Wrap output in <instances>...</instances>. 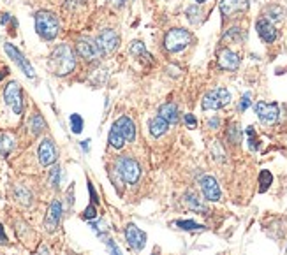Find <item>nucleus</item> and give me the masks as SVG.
I'll use <instances>...</instances> for the list:
<instances>
[{
  "label": "nucleus",
  "instance_id": "1",
  "mask_svg": "<svg viewBox=\"0 0 287 255\" xmlns=\"http://www.w3.org/2000/svg\"><path fill=\"white\" fill-rule=\"evenodd\" d=\"M50 67L59 76H65V74L72 72V69L76 67V58L72 49L67 44H60V46L53 49L50 56Z\"/></svg>",
  "mask_w": 287,
  "mask_h": 255
},
{
  "label": "nucleus",
  "instance_id": "2",
  "mask_svg": "<svg viewBox=\"0 0 287 255\" xmlns=\"http://www.w3.org/2000/svg\"><path fill=\"white\" fill-rule=\"evenodd\" d=\"M35 30H37V34L43 37V39H46V41L55 39L60 30L59 18L50 11H39L37 14H35Z\"/></svg>",
  "mask_w": 287,
  "mask_h": 255
},
{
  "label": "nucleus",
  "instance_id": "3",
  "mask_svg": "<svg viewBox=\"0 0 287 255\" xmlns=\"http://www.w3.org/2000/svg\"><path fill=\"white\" fill-rule=\"evenodd\" d=\"M192 41V34L185 28H173L164 37V48L169 53H178L185 49Z\"/></svg>",
  "mask_w": 287,
  "mask_h": 255
},
{
  "label": "nucleus",
  "instance_id": "4",
  "mask_svg": "<svg viewBox=\"0 0 287 255\" xmlns=\"http://www.w3.org/2000/svg\"><path fill=\"white\" fill-rule=\"evenodd\" d=\"M117 172L120 174V178L127 183H136L141 174L139 164L130 157H120L117 160Z\"/></svg>",
  "mask_w": 287,
  "mask_h": 255
},
{
  "label": "nucleus",
  "instance_id": "5",
  "mask_svg": "<svg viewBox=\"0 0 287 255\" xmlns=\"http://www.w3.org/2000/svg\"><path fill=\"white\" fill-rule=\"evenodd\" d=\"M231 102V93L225 88H215L203 97V109H220Z\"/></svg>",
  "mask_w": 287,
  "mask_h": 255
},
{
  "label": "nucleus",
  "instance_id": "6",
  "mask_svg": "<svg viewBox=\"0 0 287 255\" xmlns=\"http://www.w3.org/2000/svg\"><path fill=\"white\" fill-rule=\"evenodd\" d=\"M4 99H6L7 106H11L16 114H20L23 111V95H22V88L16 81H11L9 85L4 90Z\"/></svg>",
  "mask_w": 287,
  "mask_h": 255
},
{
  "label": "nucleus",
  "instance_id": "7",
  "mask_svg": "<svg viewBox=\"0 0 287 255\" xmlns=\"http://www.w3.org/2000/svg\"><path fill=\"white\" fill-rule=\"evenodd\" d=\"M256 114L264 125H273V123L278 120L280 109H278V106L275 104V102H262L261 101L256 104Z\"/></svg>",
  "mask_w": 287,
  "mask_h": 255
},
{
  "label": "nucleus",
  "instance_id": "8",
  "mask_svg": "<svg viewBox=\"0 0 287 255\" xmlns=\"http://www.w3.org/2000/svg\"><path fill=\"white\" fill-rule=\"evenodd\" d=\"M95 43H97V46H99L101 53H111L117 49L118 43H120V37H118L117 32L111 30V28H106V30H102L99 34Z\"/></svg>",
  "mask_w": 287,
  "mask_h": 255
},
{
  "label": "nucleus",
  "instance_id": "9",
  "mask_svg": "<svg viewBox=\"0 0 287 255\" xmlns=\"http://www.w3.org/2000/svg\"><path fill=\"white\" fill-rule=\"evenodd\" d=\"M4 49H6V53L9 55V58H13V62H16V64H18V67L22 69V71L25 72L28 77H34V76H35L34 67H32L30 62H28V60L25 58V56H23V53L20 51L18 48L7 43V44H4Z\"/></svg>",
  "mask_w": 287,
  "mask_h": 255
},
{
  "label": "nucleus",
  "instance_id": "10",
  "mask_svg": "<svg viewBox=\"0 0 287 255\" xmlns=\"http://www.w3.org/2000/svg\"><path fill=\"white\" fill-rule=\"evenodd\" d=\"M125 240H127V243H129L130 248L139 252V250H143L145 248V245H146V234L143 232L139 227H136L134 224H129L125 227Z\"/></svg>",
  "mask_w": 287,
  "mask_h": 255
},
{
  "label": "nucleus",
  "instance_id": "11",
  "mask_svg": "<svg viewBox=\"0 0 287 255\" xmlns=\"http://www.w3.org/2000/svg\"><path fill=\"white\" fill-rule=\"evenodd\" d=\"M76 49L80 53L81 58H85L87 62L97 60L101 56V49L97 46L95 41H90V39H80L76 44Z\"/></svg>",
  "mask_w": 287,
  "mask_h": 255
},
{
  "label": "nucleus",
  "instance_id": "12",
  "mask_svg": "<svg viewBox=\"0 0 287 255\" xmlns=\"http://www.w3.org/2000/svg\"><path fill=\"white\" fill-rule=\"evenodd\" d=\"M199 185H201V190H203V195L206 197L208 201H219L220 199V187L213 176H210V174L201 176Z\"/></svg>",
  "mask_w": 287,
  "mask_h": 255
},
{
  "label": "nucleus",
  "instance_id": "13",
  "mask_svg": "<svg viewBox=\"0 0 287 255\" xmlns=\"http://www.w3.org/2000/svg\"><path fill=\"white\" fill-rule=\"evenodd\" d=\"M39 160L43 166H51L56 162V148L51 139H44L39 146Z\"/></svg>",
  "mask_w": 287,
  "mask_h": 255
},
{
  "label": "nucleus",
  "instance_id": "14",
  "mask_svg": "<svg viewBox=\"0 0 287 255\" xmlns=\"http://www.w3.org/2000/svg\"><path fill=\"white\" fill-rule=\"evenodd\" d=\"M60 219H62V203H60V201H53L50 204V209H48L46 220H44V227L50 232L55 231Z\"/></svg>",
  "mask_w": 287,
  "mask_h": 255
},
{
  "label": "nucleus",
  "instance_id": "15",
  "mask_svg": "<svg viewBox=\"0 0 287 255\" xmlns=\"http://www.w3.org/2000/svg\"><path fill=\"white\" fill-rule=\"evenodd\" d=\"M248 9V0H222L220 2V12L229 18L235 16L236 12H243Z\"/></svg>",
  "mask_w": 287,
  "mask_h": 255
},
{
  "label": "nucleus",
  "instance_id": "16",
  "mask_svg": "<svg viewBox=\"0 0 287 255\" xmlns=\"http://www.w3.org/2000/svg\"><path fill=\"white\" fill-rule=\"evenodd\" d=\"M256 28H257V34H259V37L264 43H273L275 39H277V28L273 27L272 22H270L268 18H261L257 19L256 23Z\"/></svg>",
  "mask_w": 287,
  "mask_h": 255
},
{
  "label": "nucleus",
  "instance_id": "17",
  "mask_svg": "<svg viewBox=\"0 0 287 255\" xmlns=\"http://www.w3.org/2000/svg\"><path fill=\"white\" fill-rule=\"evenodd\" d=\"M113 127H117L120 130V134L125 138V141H134L136 139V125L129 116H122L113 123Z\"/></svg>",
  "mask_w": 287,
  "mask_h": 255
},
{
  "label": "nucleus",
  "instance_id": "18",
  "mask_svg": "<svg viewBox=\"0 0 287 255\" xmlns=\"http://www.w3.org/2000/svg\"><path fill=\"white\" fill-rule=\"evenodd\" d=\"M219 65L225 69V71H235V69H238V65H240V56L235 51L225 48L219 53Z\"/></svg>",
  "mask_w": 287,
  "mask_h": 255
},
{
  "label": "nucleus",
  "instance_id": "19",
  "mask_svg": "<svg viewBox=\"0 0 287 255\" xmlns=\"http://www.w3.org/2000/svg\"><path fill=\"white\" fill-rule=\"evenodd\" d=\"M159 116L164 118L167 123H176L178 122V108H176V104H173V102H167V104L161 106Z\"/></svg>",
  "mask_w": 287,
  "mask_h": 255
},
{
  "label": "nucleus",
  "instance_id": "20",
  "mask_svg": "<svg viewBox=\"0 0 287 255\" xmlns=\"http://www.w3.org/2000/svg\"><path fill=\"white\" fill-rule=\"evenodd\" d=\"M148 127H150V132H151L154 138H161L162 134L167 132V129H169V123H167L161 116H155V118H151V120H150Z\"/></svg>",
  "mask_w": 287,
  "mask_h": 255
},
{
  "label": "nucleus",
  "instance_id": "21",
  "mask_svg": "<svg viewBox=\"0 0 287 255\" xmlns=\"http://www.w3.org/2000/svg\"><path fill=\"white\" fill-rule=\"evenodd\" d=\"M185 203H187V206L190 209H194V211L206 213V206L201 203V199L194 194V192H187V194H185Z\"/></svg>",
  "mask_w": 287,
  "mask_h": 255
},
{
  "label": "nucleus",
  "instance_id": "22",
  "mask_svg": "<svg viewBox=\"0 0 287 255\" xmlns=\"http://www.w3.org/2000/svg\"><path fill=\"white\" fill-rule=\"evenodd\" d=\"M108 141L109 145H111L113 148H117V150H120V148H124L125 145V138L120 134V130L117 129V127H111V130H109V135H108Z\"/></svg>",
  "mask_w": 287,
  "mask_h": 255
},
{
  "label": "nucleus",
  "instance_id": "23",
  "mask_svg": "<svg viewBox=\"0 0 287 255\" xmlns=\"http://www.w3.org/2000/svg\"><path fill=\"white\" fill-rule=\"evenodd\" d=\"M28 127H30V132L34 135H37L43 132L44 129H46V122H44V118L41 116L39 113H35L34 116L30 118V123H28Z\"/></svg>",
  "mask_w": 287,
  "mask_h": 255
},
{
  "label": "nucleus",
  "instance_id": "24",
  "mask_svg": "<svg viewBox=\"0 0 287 255\" xmlns=\"http://www.w3.org/2000/svg\"><path fill=\"white\" fill-rule=\"evenodd\" d=\"M130 53H132L134 56H143L145 60H150L151 62V55L148 51H146L145 44L139 43V41H134L132 44H130Z\"/></svg>",
  "mask_w": 287,
  "mask_h": 255
},
{
  "label": "nucleus",
  "instance_id": "25",
  "mask_svg": "<svg viewBox=\"0 0 287 255\" xmlns=\"http://www.w3.org/2000/svg\"><path fill=\"white\" fill-rule=\"evenodd\" d=\"M14 148V138L11 134H4L0 138V151L2 155H9V151Z\"/></svg>",
  "mask_w": 287,
  "mask_h": 255
},
{
  "label": "nucleus",
  "instance_id": "26",
  "mask_svg": "<svg viewBox=\"0 0 287 255\" xmlns=\"http://www.w3.org/2000/svg\"><path fill=\"white\" fill-rule=\"evenodd\" d=\"M175 225L183 229V231H203L204 229L203 225L196 224V222H192V220H180V222H175Z\"/></svg>",
  "mask_w": 287,
  "mask_h": 255
},
{
  "label": "nucleus",
  "instance_id": "27",
  "mask_svg": "<svg viewBox=\"0 0 287 255\" xmlns=\"http://www.w3.org/2000/svg\"><path fill=\"white\" fill-rule=\"evenodd\" d=\"M284 9L282 7H278V6H270L268 9H266V18H270V19H277V22H280L282 18H284Z\"/></svg>",
  "mask_w": 287,
  "mask_h": 255
},
{
  "label": "nucleus",
  "instance_id": "28",
  "mask_svg": "<svg viewBox=\"0 0 287 255\" xmlns=\"http://www.w3.org/2000/svg\"><path fill=\"white\" fill-rule=\"evenodd\" d=\"M272 182H273L272 172H270V171H261V174H259V185H261V188H259V190L261 192H266V190H268L270 185H272Z\"/></svg>",
  "mask_w": 287,
  "mask_h": 255
},
{
  "label": "nucleus",
  "instance_id": "29",
  "mask_svg": "<svg viewBox=\"0 0 287 255\" xmlns=\"http://www.w3.org/2000/svg\"><path fill=\"white\" fill-rule=\"evenodd\" d=\"M71 129L74 134H80L83 130V118L80 114H71Z\"/></svg>",
  "mask_w": 287,
  "mask_h": 255
},
{
  "label": "nucleus",
  "instance_id": "30",
  "mask_svg": "<svg viewBox=\"0 0 287 255\" xmlns=\"http://www.w3.org/2000/svg\"><path fill=\"white\" fill-rule=\"evenodd\" d=\"M227 135H229V141H231L233 145H238V143H240V135H241L240 129H238V125H231V127H229Z\"/></svg>",
  "mask_w": 287,
  "mask_h": 255
},
{
  "label": "nucleus",
  "instance_id": "31",
  "mask_svg": "<svg viewBox=\"0 0 287 255\" xmlns=\"http://www.w3.org/2000/svg\"><path fill=\"white\" fill-rule=\"evenodd\" d=\"M247 135H248V143H250V150H257V139H256V130H254V127H248L247 129Z\"/></svg>",
  "mask_w": 287,
  "mask_h": 255
},
{
  "label": "nucleus",
  "instance_id": "32",
  "mask_svg": "<svg viewBox=\"0 0 287 255\" xmlns=\"http://www.w3.org/2000/svg\"><path fill=\"white\" fill-rule=\"evenodd\" d=\"M50 182H51L53 187H59V183H60V167H53V169H51Z\"/></svg>",
  "mask_w": 287,
  "mask_h": 255
},
{
  "label": "nucleus",
  "instance_id": "33",
  "mask_svg": "<svg viewBox=\"0 0 287 255\" xmlns=\"http://www.w3.org/2000/svg\"><path fill=\"white\" fill-rule=\"evenodd\" d=\"M95 217H97V209H95L93 204H90V206L83 211V219L85 220H92V219H95Z\"/></svg>",
  "mask_w": 287,
  "mask_h": 255
},
{
  "label": "nucleus",
  "instance_id": "34",
  "mask_svg": "<svg viewBox=\"0 0 287 255\" xmlns=\"http://www.w3.org/2000/svg\"><path fill=\"white\" fill-rule=\"evenodd\" d=\"M106 245H108V250H109V255H122L120 248L117 246L113 240H106Z\"/></svg>",
  "mask_w": 287,
  "mask_h": 255
},
{
  "label": "nucleus",
  "instance_id": "35",
  "mask_svg": "<svg viewBox=\"0 0 287 255\" xmlns=\"http://www.w3.org/2000/svg\"><path fill=\"white\" fill-rule=\"evenodd\" d=\"M250 104H252V101H250V93H245V95L241 97V101H240V106H238V109H240V111H245Z\"/></svg>",
  "mask_w": 287,
  "mask_h": 255
},
{
  "label": "nucleus",
  "instance_id": "36",
  "mask_svg": "<svg viewBox=\"0 0 287 255\" xmlns=\"http://www.w3.org/2000/svg\"><path fill=\"white\" fill-rule=\"evenodd\" d=\"M185 123L188 127H196V125H198V120H196L192 114H185Z\"/></svg>",
  "mask_w": 287,
  "mask_h": 255
},
{
  "label": "nucleus",
  "instance_id": "37",
  "mask_svg": "<svg viewBox=\"0 0 287 255\" xmlns=\"http://www.w3.org/2000/svg\"><path fill=\"white\" fill-rule=\"evenodd\" d=\"M219 125H220V120L219 118H212V120H208V127H210V129H219Z\"/></svg>",
  "mask_w": 287,
  "mask_h": 255
},
{
  "label": "nucleus",
  "instance_id": "38",
  "mask_svg": "<svg viewBox=\"0 0 287 255\" xmlns=\"http://www.w3.org/2000/svg\"><path fill=\"white\" fill-rule=\"evenodd\" d=\"M0 245H7V236L4 232V227L0 225Z\"/></svg>",
  "mask_w": 287,
  "mask_h": 255
},
{
  "label": "nucleus",
  "instance_id": "39",
  "mask_svg": "<svg viewBox=\"0 0 287 255\" xmlns=\"http://www.w3.org/2000/svg\"><path fill=\"white\" fill-rule=\"evenodd\" d=\"M35 255H50V252H48V248L44 245H41L39 246V250L35 252Z\"/></svg>",
  "mask_w": 287,
  "mask_h": 255
},
{
  "label": "nucleus",
  "instance_id": "40",
  "mask_svg": "<svg viewBox=\"0 0 287 255\" xmlns=\"http://www.w3.org/2000/svg\"><path fill=\"white\" fill-rule=\"evenodd\" d=\"M111 2H113L117 7H122V6H124V2H125V0H111Z\"/></svg>",
  "mask_w": 287,
  "mask_h": 255
},
{
  "label": "nucleus",
  "instance_id": "41",
  "mask_svg": "<svg viewBox=\"0 0 287 255\" xmlns=\"http://www.w3.org/2000/svg\"><path fill=\"white\" fill-rule=\"evenodd\" d=\"M9 18H11V14H7V12L6 14H2V23H7V19Z\"/></svg>",
  "mask_w": 287,
  "mask_h": 255
},
{
  "label": "nucleus",
  "instance_id": "42",
  "mask_svg": "<svg viewBox=\"0 0 287 255\" xmlns=\"http://www.w3.org/2000/svg\"><path fill=\"white\" fill-rule=\"evenodd\" d=\"M88 143H90V141H83V143H81V146H83V150H88Z\"/></svg>",
  "mask_w": 287,
  "mask_h": 255
},
{
  "label": "nucleus",
  "instance_id": "43",
  "mask_svg": "<svg viewBox=\"0 0 287 255\" xmlns=\"http://www.w3.org/2000/svg\"><path fill=\"white\" fill-rule=\"evenodd\" d=\"M6 74H7V69H4V71H0V80H2V77L6 76Z\"/></svg>",
  "mask_w": 287,
  "mask_h": 255
},
{
  "label": "nucleus",
  "instance_id": "44",
  "mask_svg": "<svg viewBox=\"0 0 287 255\" xmlns=\"http://www.w3.org/2000/svg\"><path fill=\"white\" fill-rule=\"evenodd\" d=\"M196 2H206V0H196Z\"/></svg>",
  "mask_w": 287,
  "mask_h": 255
}]
</instances>
